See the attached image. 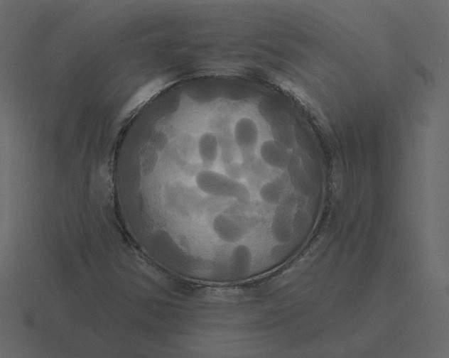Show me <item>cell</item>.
Wrapping results in <instances>:
<instances>
[{"mask_svg":"<svg viewBox=\"0 0 449 358\" xmlns=\"http://www.w3.org/2000/svg\"><path fill=\"white\" fill-rule=\"evenodd\" d=\"M194 183L202 194L212 198L246 203L250 197L246 185L224 173L209 168L195 173Z\"/></svg>","mask_w":449,"mask_h":358,"instance_id":"cell-1","label":"cell"},{"mask_svg":"<svg viewBox=\"0 0 449 358\" xmlns=\"http://www.w3.org/2000/svg\"><path fill=\"white\" fill-rule=\"evenodd\" d=\"M198 156L205 168L212 166L217 160L220 153L219 141L211 131L202 133L197 141Z\"/></svg>","mask_w":449,"mask_h":358,"instance_id":"cell-4","label":"cell"},{"mask_svg":"<svg viewBox=\"0 0 449 358\" xmlns=\"http://www.w3.org/2000/svg\"><path fill=\"white\" fill-rule=\"evenodd\" d=\"M259 152L262 162L270 168L283 170L288 164V152L276 140L264 141L259 146Z\"/></svg>","mask_w":449,"mask_h":358,"instance_id":"cell-3","label":"cell"},{"mask_svg":"<svg viewBox=\"0 0 449 358\" xmlns=\"http://www.w3.org/2000/svg\"><path fill=\"white\" fill-rule=\"evenodd\" d=\"M167 83L166 79L160 77L153 79L143 85L129 100L125 108L126 112H131L160 92L166 87Z\"/></svg>","mask_w":449,"mask_h":358,"instance_id":"cell-6","label":"cell"},{"mask_svg":"<svg viewBox=\"0 0 449 358\" xmlns=\"http://www.w3.org/2000/svg\"><path fill=\"white\" fill-rule=\"evenodd\" d=\"M286 185L281 180L266 182L259 189L258 197L266 206L277 207L283 201Z\"/></svg>","mask_w":449,"mask_h":358,"instance_id":"cell-5","label":"cell"},{"mask_svg":"<svg viewBox=\"0 0 449 358\" xmlns=\"http://www.w3.org/2000/svg\"><path fill=\"white\" fill-rule=\"evenodd\" d=\"M233 139L242 156L250 157L259 141V129L256 121L249 116L239 118L233 127Z\"/></svg>","mask_w":449,"mask_h":358,"instance_id":"cell-2","label":"cell"}]
</instances>
